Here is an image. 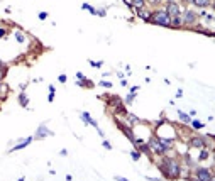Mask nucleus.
<instances>
[{"label":"nucleus","instance_id":"1","mask_svg":"<svg viewBox=\"0 0 215 181\" xmlns=\"http://www.w3.org/2000/svg\"><path fill=\"white\" fill-rule=\"evenodd\" d=\"M159 168H161L163 174L166 176L168 180H176L179 176V164L174 159H163Z\"/></svg>","mask_w":215,"mask_h":181},{"label":"nucleus","instance_id":"2","mask_svg":"<svg viewBox=\"0 0 215 181\" xmlns=\"http://www.w3.org/2000/svg\"><path fill=\"white\" fill-rule=\"evenodd\" d=\"M149 22L156 25H163V27H171V17L166 14V10H156L151 14Z\"/></svg>","mask_w":215,"mask_h":181},{"label":"nucleus","instance_id":"3","mask_svg":"<svg viewBox=\"0 0 215 181\" xmlns=\"http://www.w3.org/2000/svg\"><path fill=\"white\" fill-rule=\"evenodd\" d=\"M149 149H153V151L156 152V154H159V156H163L164 152L169 149V146L171 144H168V142H164V140H161L159 137H153V139L149 140Z\"/></svg>","mask_w":215,"mask_h":181},{"label":"nucleus","instance_id":"4","mask_svg":"<svg viewBox=\"0 0 215 181\" xmlns=\"http://www.w3.org/2000/svg\"><path fill=\"white\" fill-rule=\"evenodd\" d=\"M166 14L169 17H178V15H181V14H179V5L174 4L173 0H169L168 5H166Z\"/></svg>","mask_w":215,"mask_h":181},{"label":"nucleus","instance_id":"5","mask_svg":"<svg viewBox=\"0 0 215 181\" xmlns=\"http://www.w3.org/2000/svg\"><path fill=\"white\" fill-rule=\"evenodd\" d=\"M195 20H197V15H195V12L186 10L185 14H183V24H195Z\"/></svg>","mask_w":215,"mask_h":181},{"label":"nucleus","instance_id":"6","mask_svg":"<svg viewBox=\"0 0 215 181\" xmlns=\"http://www.w3.org/2000/svg\"><path fill=\"white\" fill-rule=\"evenodd\" d=\"M197 178L198 180H203V181H214V176L210 174V171H207V169H198Z\"/></svg>","mask_w":215,"mask_h":181},{"label":"nucleus","instance_id":"7","mask_svg":"<svg viewBox=\"0 0 215 181\" xmlns=\"http://www.w3.org/2000/svg\"><path fill=\"white\" fill-rule=\"evenodd\" d=\"M205 139L203 137H193V139L190 140V146H193V147H205Z\"/></svg>","mask_w":215,"mask_h":181},{"label":"nucleus","instance_id":"8","mask_svg":"<svg viewBox=\"0 0 215 181\" xmlns=\"http://www.w3.org/2000/svg\"><path fill=\"white\" fill-rule=\"evenodd\" d=\"M144 4H146V0H129V5L134 7L136 10H141V9H144Z\"/></svg>","mask_w":215,"mask_h":181},{"label":"nucleus","instance_id":"9","mask_svg":"<svg viewBox=\"0 0 215 181\" xmlns=\"http://www.w3.org/2000/svg\"><path fill=\"white\" fill-rule=\"evenodd\" d=\"M117 125H119L120 127V130H124V132H126V135L127 137H129V140H131V142H134V140H136V137H134V134H132V130L129 127H126V125H122V124H117Z\"/></svg>","mask_w":215,"mask_h":181},{"label":"nucleus","instance_id":"10","mask_svg":"<svg viewBox=\"0 0 215 181\" xmlns=\"http://www.w3.org/2000/svg\"><path fill=\"white\" fill-rule=\"evenodd\" d=\"M81 118L85 120V124H90V125H93V127H97V122H95V120H93L92 117H90V115L86 113V112H83V113H81Z\"/></svg>","mask_w":215,"mask_h":181},{"label":"nucleus","instance_id":"11","mask_svg":"<svg viewBox=\"0 0 215 181\" xmlns=\"http://www.w3.org/2000/svg\"><path fill=\"white\" fill-rule=\"evenodd\" d=\"M46 135H53V134H51L44 125H41V127L37 129V137H46Z\"/></svg>","mask_w":215,"mask_h":181},{"label":"nucleus","instance_id":"12","mask_svg":"<svg viewBox=\"0 0 215 181\" xmlns=\"http://www.w3.org/2000/svg\"><path fill=\"white\" fill-rule=\"evenodd\" d=\"M31 140H32L31 137H29V139H25V140H22L20 144H17V146L14 147V149H10V151H20V149H24L25 146H29V144H31Z\"/></svg>","mask_w":215,"mask_h":181},{"label":"nucleus","instance_id":"13","mask_svg":"<svg viewBox=\"0 0 215 181\" xmlns=\"http://www.w3.org/2000/svg\"><path fill=\"white\" fill-rule=\"evenodd\" d=\"M139 17L142 19V20H147V22H149V19H151V12H146L144 9H141V10H139Z\"/></svg>","mask_w":215,"mask_h":181},{"label":"nucleus","instance_id":"14","mask_svg":"<svg viewBox=\"0 0 215 181\" xmlns=\"http://www.w3.org/2000/svg\"><path fill=\"white\" fill-rule=\"evenodd\" d=\"M114 108H115V113H122V115H126V113H127V110H126V107L122 105V102H120L119 105H115V107H114Z\"/></svg>","mask_w":215,"mask_h":181},{"label":"nucleus","instance_id":"15","mask_svg":"<svg viewBox=\"0 0 215 181\" xmlns=\"http://www.w3.org/2000/svg\"><path fill=\"white\" fill-rule=\"evenodd\" d=\"M191 2L198 7H208L210 5V0H191Z\"/></svg>","mask_w":215,"mask_h":181},{"label":"nucleus","instance_id":"16","mask_svg":"<svg viewBox=\"0 0 215 181\" xmlns=\"http://www.w3.org/2000/svg\"><path fill=\"white\" fill-rule=\"evenodd\" d=\"M127 118H129V124L131 125H134V124H139V117H136V115H132V113H126Z\"/></svg>","mask_w":215,"mask_h":181},{"label":"nucleus","instance_id":"17","mask_svg":"<svg viewBox=\"0 0 215 181\" xmlns=\"http://www.w3.org/2000/svg\"><path fill=\"white\" fill-rule=\"evenodd\" d=\"M171 25H183V20L179 19V15L178 17H171Z\"/></svg>","mask_w":215,"mask_h":181},{"label":"nucleus","instance_id":"18","mask_svg":"<svg viewBox=\"0 0 215 181\" xmlns=\"http://www.w3.org/2000/svg\"><path fill=\"white\" fill-rule=\"evenodd\" d=\"M5 75H7V68L4 66V64H0V81L5 78Z\"/></svg>","mask_w":215,"mask_h":181},{"label":"nucleus","instance_id":"19","mask_svg":"<svg viewBox=\"0 0 215 181\" xmlns=\"http://www.w3.org/2000/svg\"><path fill=\"white\" fill-rule=\"evenodd\" d=\"M19 102H20V105H22V107H25V105H27V102H29V100L25 98V95L22 93V95H19Z\"/></svg>","mask_w":215,"mask_h":181},{"label":"nucleus","instance_id":"20","mask_svg":"<svg viewBox=\"0 0 215 181\" xmlns=\"http://www.w3.org/2000/svg\"><path fill=\"white\" fill-rule=\"evenodd\" d=\"M139 151L141 152H146V154H149V146H147V144H139Z\"/></svg>","mask_w":215,"mask_h":181},{"label":"nucleus","instance_id":"21","mask_svg":"<svg viewBox=\"0 0 215 181\" xmlns=\"http://www.w3.org/2000/svg\"><path fill=\"white\" fill-rule=\"evenodd\" d=\"M191 125L195 129H202L203 127V122H200V120H191Z\"/></svg>","mask_w":215,"mask_h":181},{"label":"nucleus","instance_id":"22","mask_svg":"<svg viewBox=\"0 0 215 181\" xmlns=\"http://www.w3.org/2000/svg\"><path fill=\"white\" fill-rule=\"evenodd\" d=\"M178 113H179V118H181V120H185V122H191L190 117H188L186 113H183V112H178Z\"/></svg>","mask_w":215,"mask_h":181},{"label":"nucleus","instance_id":"23","mask_svg":"<svg viewBox=\"0 0 215 181\" xmlns=\"http://www.w3.org/2000/svg\"><path fill=\"white\" fill-rule=\"evenodd\" d=\"M131 156H132V159H136V161H137V159L141 158V152H139V151H132Z\"/></svg>","mask_w":215,"mask_h":181},{"label":"nucleus","instance_id":"24","mask_svg":"<svg viewBox=\"0 0 215 181\" xmlns=\"http://www.w3.org/2000/svg\"><path fill=\"white\" fill-rule=\"evenodd\" d=\"M15 39H17L19 42H24V36L20 34V32H15Z\"/></svg>","mask_w":215,"mask_h":181},{"label":"nucleus","instance_id":"25","mask_svg":"<svg viewBox=\"0 0 215 181\" xmlns=\"http://www.w3.org/2000/svg\"><path fill=\"white\" fill-rule=\"evenodd\" d=\"M208 158V151H202L200 152V161H202V159H207Z\"/></svg>","mask_w":215,"mask_h":181},{"label":"nucleus","instance_id":"26","mask_svg":"<svg viewBox=\"0 0 215 181\" xmlns=\"http://www.w3.org/2000/svg\"><path fill=\"white\" fill-rule=\"evenodd\" d=\"M7 90H9V88H7V85H4V83L0 81V92H2V93H7Z\"/></svg>","mask_w":215,"mask_h":181},{"label":"nucleus","instance_id":"27","mask_svg":"<svg viewBox=\"0 0 215 181\" xmlns=\"http://www.w3.org/2000/svg\"><path fill=\"white\" fill-rule=\"evenodd\" d=\"M132 100H134V93H132V92H131V93L127 95V98H126V102H127V103H132Z\"/></svg>","mask_w":215,"mask_h":181},{"label":"nucleus","instance_id":"28","mask_svg":"<svg viewBox=\"0 0 215 181\" xmlns=\"http://www.w3.org/2000/svg\"><path fill=\"white\" fill-rule=\"evenodd\" d=\"M90 64H92V66H95V68H100L102 61H90Z\"/></svg>","mask_w":215,"mask_h":181},{"label":"nucleus","instance_id":"29","mask_svg":"<svg viewBox=\"0 0 215 181\" xmlns=\"http://www.w3.org/2000/svg\"><path fill=\"white\" fill-rule=\"evenodd\" d=\"M76 78H78V80H81V81H86V80H85V76H83V73H80V71L76 73Z\"/></svg>","mask_w":215,"mask_h":181},{"label":"nucleus","instance_id":"30","mask_svg":"<svg viewBox=\"0 0 215 181\" xmlns=\"http://www.w3.org/2000/svg\"><path fill=\"white\" fill-rule=\"evenodd\" d=\"M46 17H48V12H41V14H39V19H41V20H44Z\"/></svg>","mask_w":215,"mask_h":181},{"label":"nucleus","instance_id":"31","mask_svg":"<svg viewBox=\"0 0 215 181\" xmlns=\"http://www.w3.org/2000/svg\"><path fill=\"white\" fill-rule=\"evenodd\" d=\"M100 85H102V87H107V88H110V87H112V83H110V81H102Z\"/></svg>","mask_w":215,"mask_h":181},{"label":"nucleus","instance_id":"32","mask_svg":"<svg viewBox=\"0 0 215 181\" xmlns=\"http://www.w3.org/2000/svg\"><path fill=\"white\" fill-rule=\"evenodd\" d=\"M103 147H105V149H112V146H110V142H107V140H103Z\"/></svg>","mask_w":215,"mask_h":181},{"label":"nucleus","instance_id":"33","mask_svg":"<svg viewBox=\"0 0 215 181\" xmlns=\"http://www.w3.org/2000/svg\"><path fill=\"white\" fill-rule=\"evenodd\" d=\"M147 2H149V4H153V5H156V4H161L163 0H147Z\"/></svg>","mask_w":215,"mask_h":181},{"label":"nucleus","instance_id":"34","mask_svg":"<svg viewBox=\"0 0 215 181\" xmlns=\"http://www.w3.org/2000/svg\"><path fill=\"white\" fill-rule=\"evenodd\" d=\"M60 81L61 83H66V76L65 75H60Z\"/></svg>","mask_w":215,"mask_h":181},{"label":"nucleus","instance_id":"35","mask_svg":"<svg viewBox=\"0 0 215 181\" xmlns=\"http://www.w3.org/2000/svg\"><path fill=\"white\" fill-rule=\"evenodd\" d=\"M53 100H54V93H51V95L48 97V102H53Z\"/></svg>","mask_w":215,"mask_h":181},{"label":"nucleus","instance_id":"36","mask_svg":"<svg viewBox=\"0 0 215 181\" xmlns=\"http://www.w3.org/2000/svg\"><path fill=\"white\" fill-rule=\"evenodd\" d=\"M4 36H5V31H4V29H0V37H4Z\"/></svg>","mask_w":215,"mask_h":181},{"label":"nucleus","instance_id":"37","mask_svg":"<svg viewBox=\"0 0 215 181\" xmlns=\"http://www.w3.org/2000/svg\"><path fill=\"white\" fill-rule=\"evenodd\" d=\"M185 2H191V0H185Z\"/></svg>","mask_w":215,"mask_h":181}]
</instances>
